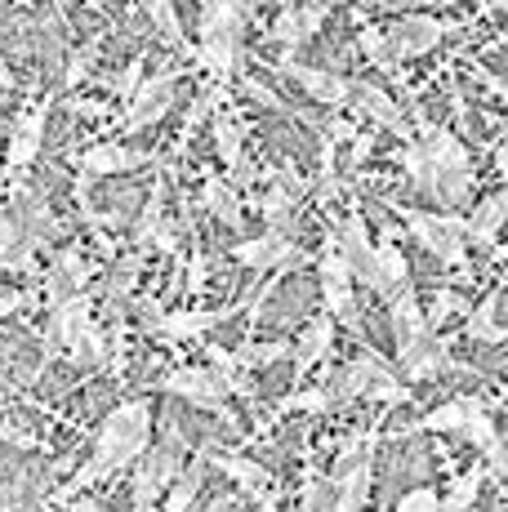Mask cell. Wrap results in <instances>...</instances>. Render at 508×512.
I'll return each mask as SVG.
<instances>
[{
    "instance_id": "cell-1",
    "label": "cell",
    "mask_w": 508,
    "mask_h": 512,
    "mask_svg": "<svg viewBox=\"0 0 508 512\" xmlns=\"http://www.w3.org/2000/svg\"><path fill=\"white\" fill-rule=\"evenodd\" d=\"M152 446V401L148 397H130L103 419V428L94 432V455L67 477V486L58 490V504L76 499L81 490L99 486V481L116 477V472L134 468L143 459V450Z\"/></svg>"
},
{
    "instance_id": "cell-2",
    "label": "cell",
    "mask_w": 508,
    "mask_h": 512,
    "mask_svg": "<svg viewBox=\"0 0 508 512\" xmlns=\"http://www.w3.org/2000/svg\"><path fill=\"white\" fill-rule=\"evenodd\" d=\"M410 228V241H419L442 268L468 272V236H464V214L455 210H419V205H393Z\"/></svg>"
},
{
    "instance_id": "cell-3",
    "label": "cell",
    "mask_w": 508,
    "mask_h": 512,
    "mask_svg": "<svg viewBox=\"0 0 508 512\" xmlns=\"http://www.w3.org/2000/svg\"><path fill=\"white\" fill-rule=\"evenodd\" d=\"M451 32H455V23H442L433 14H402L397 23L384 27V63H379V72L402 76V63L433 54Z\"/></svg>"
},
{
    "instance_id": "cell-4",
    "label": "cell",
    "mask_w": 508,
    "mask_h": 512,
    "mask_svg": "<svg viewBox=\"0 0 508 512\" xmlns=\"http://www.w3.org/2000/svg\"><path fill=\"white\" fill-rule=\"evenodd\" d=\"M94 330H99L94 294L81 290V294H72V299H63L58 308H50V326H45V361H50L58 348H67L76 361H81V348Z\"/></svg>"
},
{
    "instance_id": "cell-5",
    "label": "cell",
    "mask_w": 508,
    "mask_h": 512,
    "mask_svg": "<svg viewBox=\"0 0 508 512\" xmlns=\"http://www.w3.org/2000/svg\"><path fill=\"white\" fill-rule=\"evenodd\" d=\"M156 388L188 401V406H197V410H210V415H219L223 423H237V415H232V406H228V388H223V379L210 366H179L165 374Z\"/></svg>"
},
{
    "instance_id": "cell-6",
    "label": "cell",
    "mask_w": 508,
    "mask_h": 512,
    "mask_svg": "<svg viewBox=\"0 0 508 512\" xmlns=\"http://www.w3.org/2000/svg\"><path fill=\"white\" fill-rule=\"evenodd\" d=\"M317 277H321V299H326V317L344 321V326L357 330V281L348 272L344 254L335 250V241H326V250L317 254Z\"/></svg>"
},
{
    "instance_id": "cell-7",
    "label": "cell",
    "mask_w": 508,
    "mask_h": 512,
    "mask_svg": "<svg viewBox=\"0 0 508 512\" xmlns=\"http://www.w3.org/2000/svg\"><path fill=\"white\" fill-rule=\"evenodd\" d=\"M232 259L241 268H254V272H290L304 263V250H299L295 236H277V232H259V236H241L232 245Z\"/></svg>"
},
{
    "instance_id": "cell-8",
    "label": "cell",
    "mask_w": 508,
    "mask_h": 512,
    "mask_svg": "<svg viewBox=\"0 0 508 512\" xmlns=\"http://www.w3.org/2000/svg\"><path fill=\"white\" fill-rule=\"evenodd\" d=\"M174 94H179V72H156V76H143V85L134 90V98L125 107L130 112L121 116V130L125 134H139V130H148V125H156L165 112L174 107Z\"/></svg>"
},
{
    "instance_id": "cell-9",
    "label": "cell",
    "mask_w": 508,
    "mask_h": 512,
    "mask_svg": "<svg viewBox=\"0 0 508 512\" xmlns=\"http://www.w3.org/2000/svg\"><path fill=\"white\" fill-rule=\"evenodd\" d=\"M419 156H424V165H428V174H473V156H468V147L459 143V134L451 130H442V125H433V121H419ZM428 179V183H433ZM428 192V187H424Z\"/></svg>"
},
{
    "instance_id": "cell-10",
    "label": "cell",
    "mask_w": 508,
    "mask_h": 512,
    "mask_svg": "<svg viewBox=\"0 0 508 512\" xmlns=\"http://www.w3.org/2000/svg\"><path fill=\"white\" fill-rule=\"evenodd\" d=\"M397 366H402V374L410 383H424V379H433V374H442L451 366V343H446L437 330H424L419 339L397 343Z\"/></svg>"
},
{
    "instance_id": "cell-11",
    "label": "cell",
    "mask_w": 508,
    "mask_h": 512,
    "mask_svg": "<svg viewBox=\"0 0 508 512\" xmlns=\"http://www.w3.org/2000/svg\"><path fill=\"white\" fill-rule=\"evenodd\" d=\"M281 72L290 76V81L304 90L312 103L321 107H348V94H353V81L339 72H330V67H312V63H299V58H290V63H281Z\"/></svg>"
},
{
    "instance_id": "cell-12",
    "label": "cell",
    "mask_w": 508,
    "mask_h": 512,
    "mask_svg": "<svg viewBox=\"0 0 508 512\" xmlns=\"http://www.w3.org/2000/svg\"><path fill=\"white\" fill-rule=\"evenodd\" d=\"M241 36L246 27H201L197 32V54L219 81H232L241 67Z\"/></svg>"
},
{
    "instance_id": "cell-13",
    "label": "cell",
    "mask_w": 508,
    "mask_h": 512,
    "mask_svg": "<svg viewBox=\"0 0 508 512\" xmlns=\"http://www.w3.org/2000/svg\"><path fill=\"white\" fill-rule=\"evenodd\" d=\"M205 459H210L223 477L237 481L263 512H277V486H272V477H268L263 464H254V459H246V455H205Z\"/></svg>"
},
{
    "instance_id": "cell-14",
    "label": "cell",
    "mask_w": 508,
    "mask_h": 512,
    "mask_svg": "<svg viewBox=\"0 0 508 512\" xmlns=\"http://www.w3.org/2000/svg\"><path fill=\"white\" fill-rule=\"evenodd\" d=\"M348 107L370 125H384V130H397V134H410L406 130V112L397 107V98L375 81H353V94H348Z\"/></svg>"
},
{
    "instance_id": "cell-15",
    "label": "cell",
    "mask_w": 508,
    "mask_h": 512,
    "mask_svg": "<svg viewBox=\"0 0 508 512\" xmlns=\"http://www.w3.org/2000/svg\"><path fill=\"white\" fill-rule=\"evenodd\" d=\"M45 116H50V103L23 112L14 125H9V147H5V165L9 170H27V165L41 156L45 147Z\"/></svg>"
},
{
    "instance_id": "cell-16",
    "label": "cell",
    "mask_w": 508,
    "mask_h": 512,
    "mask_svg": "<svg viewBox=\"0 0 508 512\" xmlns=\"http://www.w3.org/2000/svg\"><path fill=\"white\" fill-rule=\"evenodd\" d=\"M139 165H148V156L125 143H94L76 156L81 183H94V179H103V174H130V170H139Z\"/></svg>"
},
{
    "instance_id": "cell-17",
    "label": "cell",
    "mask_w": 508,
    "mask_h": 512,
    "mask_svg": "<svg viewBox=\"0 0 508 512\" xmlns=\"http://www.w3.org/2000/svg\"><path fill=\"white\" fill-rule=\"evenodd\" d=\"M330 490H335V512H366L375 490V450H366L348 472L330 477Z\"/></svg>"
},
{
    "instance_id": "cell-18",
    "label": "cell",
    "mask_w": 508,
    "mask_h": 512,
    "mask_svg": "<svg viewBox=\"0 0 508 512\" xmlns=\"http://www.w3.org/2000/svg\"><path fill=\"white\" fill-rule=\"evenodd\" d=\"M223 317H228V312H219V308H179V312H156L148 326L161 330L165 339H201V334L214 330Z\"/></svg>"
},
{
    "instance_id": "cell-19",
    "label": "cell",
    "mask_w": 508,
    "mask_h": 512,
    "mask_svg": "<svg viewBox=\"0 0 508 512\" xmlns=\"http://www.w3.org/2000/svg\"><path fill=\"white\" fill-rule=\"evenodd\" d=\"M330 348H335V321L321 312L317 321H308V330L299 334V343H295V383L304 379L312 366H321V361L330 357Z\"/></svg>"
},
{
    "instance_id": "cell-20",
    "label": "cell",
    "mask_w": 508,
    "mask_h": 512,
    "mask_svg": "<svg viewBox=\"0 0 508 512\" xmlns=\"http://www.w3.org/2000/svg\"><path fill=\"white\" fill-rule=\"evenodd\" d=\"M504 214H508V196H504V192H491L482 205H473V214H464V236H468V245H486V250H491L495 236H500Z\"/></svg>"
},
{
    "instance_id": "cell-21",
    "label": "cell",
    "mask_w": 508,
    "mask_h": 512,
    "mask_svg": "<svg viewBox=\"0 0 508 512\" xmlns=\"http://www.w3.org/2000/svg\"><path fill=\"white\" fill-rule=\"evenodd\" d=\"M210 450H201V455H192L188 464H183V472L174 477V486L165 490V499H161V512H188L192 504H197V495H201V481H205V468H210Z\"/></svg>"
},
{
    "instance_id": "cell-22",
    "label": "cell",
    "mask_w": 508,
    "mask_h": 512,
    "mask_svg": "<svg viewBox=\"0 0 508 512\" xmlns=\"http://www.w3.org/2000/svg\"><path fill=\"white\" fill-rule=\"evenodd\" d=\"M201 196H205V210L214 214L219 223H228L232 232H241V223H246V210H241V192L232 187L223 174H210L201 187Z\"/></svg>"
},
{
    "instance_id": "cell-23",
    "label": "cell",
    "mask_w": 508,
    "mask_h": 512,
    "mask_svg": "<svg viewBox=\"0 0 508 512\" xmlns=\"http://www.w3.org/2000/svg\"><path fill=\"white\" fill-rule=\"evenodd\" d=\"M388 312H393V339L406 343V339H419L424 330H433L424 321V303H419L415 285H402V290L388 299Z\"/></svg>"
},
{
    "instance_id": "cell-24",
    "label": "cell",
    "mask_w": 508,
    "mask_h": 512,
    "mask_svg": "<svg viewBox=\"0 0 508 512\" xmlns=\"http://www.w3.org/2000/svg\"><path fill=\"white\" fill-rule=\"evenodd\" d=\"M495 317H500V290H491L473 312H468L464 334H468L473 343H504V339H508V330H504Z\"/></svg>"
},
{
    "instance_id": "cell-25",
    "label": "cell",
    "mask_w": 508,
    "mask_h": 512,
    "mask_svg": "<svg viewBox=\"0 0 508 512\" xmlns=\"http://www.w3.org/2000/svg\"><path fill=\"white\" fill-rule=\"evenodd\" d=\"M214 147H219V156H223V174H232L246 161V130H241L237 116H228V112L214 116Z\"/></svg>"
},
{
    "instance_id": "cell-26",
    "label": "cell",
    "mask_w": 508,
    "mask_h": 512,
    "mask_svg": "<svg viewBox=\"0 0 508 512\" xmlns=\"http://www.w3.org/2000/svg\"><path fill=\"white\" fill-rule=\"evenodd\" d=\"M165 192H170V179H165V170H156L152 192H148V205H143L139 223H134V250H148L152 232L161 228V219H165Z\"/></svg>"
},
{
    "instance_id": "cell-27",
    "label": "cell",
    "mask_w": 508,
    "mask_h": 512,
    "mask_svg": "<svg viewBox=\"0 0 508 512\" xmlns=\"http://www.w3.org/2000/svg\"><path fill=\"white\" fill-rule=\"evenodd\" d=\"M143 259H148V250H134V245L116 254V268H112V277H107V299L112 303H125L134 294L139 272H143Z\"/></svg>"
},
{
    "instance_id": "cell-28",
    "label": "cell",
    "mask_w": 508,
    "mask_h": 512,
    "mask_svg": "<svg viewBox=\"0 0 508 512\" xmlns=\"http://www.w3.org/2000/svg\"><path fill=\"white\" fill-rule=\"evenodd\" d=\"M482 486H486V468L482 464H473L468 472H459V477L451 481V490L442 495V512H468L477 504V495H482Z\"/></svg>"
},
{
    "instance_id": "cell-29",
    "label": "cell",
    "mask_w": 508,
    "mask_h": 512,
    "mask_svg": "<svg viewBox=\"0 0 508 512\" xmlns=\"http://www.w3.org/2000/svg\"><path fill=\"white\" fill-rule=\"evenodd\" d=\"M477 406V397H455V401H442V406H433L424 419L415 423L419 432H459L468 419V410Z\"/></svg>"
},
{
    "instance_id": "cell-30",
    "label": "cell",
    "mask_w": 508,
    "mask_h": 512,
    "mask_svg": "<svg viewBox=\"0 0 508 512\" xmlns=\"http://www.w3.org/2000/svg\"><path fill=\"white\" fill-rule=\"evenodd\" d=\"M143 9L152 14V27L161 32V41L170 49H183V54H188V36H183V23H179L174 0H143Z\"/></svg>"
},
{
    "instance_id": "cell-31",
    "label": "cell",
    "mask_w": 508,
    "mask_h": 512,
    "mask_svg": "<svg viewBox=\"0 0 508 512\" xmlns=\"http://www.w3.org/2000/svg\"><path fill=\"white\" fill-rule=\"evenodd\" d=\"M326 415V410H335V401H330V392H326V383L321 388H295V392H286V397L277 401V415Z\"/></svg>"
},
{
    "instance_id": "cell-32",
    "label": "cell",
    "mask_w": 508,
    "mask_h": 512,
    "mask_svg": "<svg viewBox=\"0 0 508 512\" xmlns=\"http://www.w3.org/2000/svg\"><path fill=\"white\" fill-rule=\"evenodd\" d=\"M143 76H148V58L139 54V58H130V63L121 67V72L103 76V90H107V94H116V98H121V103H130L134 90H139V85H143Z\"/></svg>"
},
{
    "instance_id": "cell-33",
    "label": "cell",
    "mask_w": 508,
    "mask_h": 512,
    "mask_svg": "<svg viewBox=\"0 0 508 512\" xmlns=\"http://www.w3.org/2000/svg\"><path fill=\"white\" fill-rule=\"evenodd\" d=\"M459 312H473V303H468L464 294H455L451 285H442V290L433 294V303H428V308H424V321L437 330V326H446V321H451V317H459Z\"/></svg>"
},
{
    "instance_id": "cell-34",
    "label": "cell",
    "mask_w": 508,
    "mask_h": 512,
    "mask_svg": "<svg viewBox=\"0 0 508 512\" xmlns=\"http://www.w3.org/2000/svg\"><path fill=\"white\" fill-rule=\"evenodd\" d=\"M232 357H237V366L250 374V370H263V366H272V361L290 357V343H246V348H237Z\"/></svg>"
},
{
    "instance_id": "cell-35",
    "label": "cell",
    "mask_w": 508,
    "mask_h": 512,
    "mask_svg": "<svg viewBox=\"0 0 508 512\" xmlns=\"http://www.w3.org/2000/svg\"><path fill=\"white\" fill-rule=\"evenodd\" d=\"M50 263H54L58 272H63L67 281L76 285V290H85V281H90V272H94L90 263H85V254L76 250V245H63V250H54V259H50Z\"/></svg>"
},
{
    "instance_id": "cell-36",
    "label": "cell",
    "mask_w": 508,
    "mask_h": 512,
    "mask_svg": "<svg viewBox=\"0 0 508 512\" xmlns=\"http://www.w3.org/2000/svg\"><path fill=\"white\" fill-rule=\"evenodd\" d=\"M393 512H442V495H437L433 486H415V490H406V495L397 499Z\"/></svg>"
},
{
    "instance_id": "cell-37",
    "label": "cell",
    "mask_w": 508,
    "mask_h": 512,
    "mask_svg": "<svg viewBox=\"0 0 508 512\" xmlns=\"http://www.w3.org/2000/svg\"><path fill=\"white\" fill-rule=\"evenodd\" d=\"M94 49H99V41H90L85 49H76L72 63H67V76H63V90H76V85L90 76V63H94Z\"/></svg>"
},
{
    "instance_id": "cell-38",
    "label": "cell",
    "mask_w": 508,
    "mask_h": 512,
    "mask_svg": "<svg viewBox=\"0 0 508 512\" xmlns=\"http://www.w3.org/2000/svg\"><path fill=\"white\" fill-rule=\"evenodd\" d=\"M36 303H41V290H9V294H0V321L14 317V312H23V308H36Z\"/></svg>"
},
{
    "instance_id": "cell-39",
    "label": "cell",
    "mask_w": 508,
    "mask_h": 512,
    "mask_svg": "<svg viewBox=\"0 0 508 512\" xmlns=\"http://www.w3.org/2000/svg\"><path fill=\"white\" fill-rule=\"evenodd\" d=\"M179 236H183V223H174V219H161V228L152 232V241L161 254H179Z\"/></svg>"
},
{
    "instance_id": "cell-40",
    "label": "cell",
    "mask_w": 508,
    "mask_h": 512,
    "mask_svg": "<svg viewBox=\"0 0 508 512\" xmlns=\"http://www.w3.org/2000/svg\"><path fill=\"white\" fill-rule=\"evenodd\" d=\"M18 245H23V232H18V223L9 219V214H0V268L14 259Z\"/></svg>"
},
{
    "instance_id": "cell-41",
    "label": "cell",
    "mask_w": 508,
    "mask_h": 512,
    "mask_svg": "<svg viewBox=\"0 0 508 512\" xmlns=\"http://www.w3.org/2000/svg\"><path fill=\"white\" fill-rule=\"evenodd\" d=\"M348 143H353V152H348V170H357V165L375 152V134H370V125H366V130H353V139Z\"/></svg>"
},
{
    "instance_id": "cell-42",
    "label": "cell",
    "mask_w": 508,
    "mask_h": 512,
    "mask_svg": "<svg viewBox=\"0 0 508 512\" xmlns=\"http://www.w3.org/2000/svg\"><path fill=\"white\" fill-rule=\"evenodd\" d=\"M241 85H246V94H250V98H259L263 107H277V112H286V103H281V98H277V94L268 90V85L259 81V76H246V81H241Z\"/></svg>"
},
{
    "instance_id": "cell-43",
    "label": "cell",
    "mask_w": 508,
    "mask_h": 512,
    "mask_svg": "<svg viewBox=\"0 0 508 512\" xmlns=\"http://www.w3.org/2000/svg\"><path fill=\"white\" fill-rule=\"evenodd\" d=\"M201 290H205V254L192 250V259H188V294H201Z\"/></svg>"
},
{
    "instance_id": "cell-44",
    "label": "cell",
    "mask_w": 508,
    "mask_h": 512,
    "mask_svg": "<svg viewBox=\"0 0 508 512\" xmlns=\"http://www.w3.org/2000/svg\"><path fill=\"white\" fill-rule=\"evenodd\" d=\"M67 112H76V116H107V103H99V98H67Z\"/></svg>"
},
{
    "instance_id": "cell-45",
    "label": "cell",
    "mask_w": 508,
    "mask_h": 512,
    "mask_svg": "<svg viewBox=\"0 0 508 512\" xmlns=\"http://www.w3.org/2000/svg\"><path fill=\"white\" fill-rule=\"evenodd\" d=\"M67 512H107V508L90 504V499H67Z\"/></svg>"
},
{
    "instance_id": "cell-46",
    "label": "cell",
    "mask_w": 508,
    "mask_h": 512,
    "mask_svg": "<svg viewBox=\"0 0 508 512\" xmlns=\"http://www.w3.org/2000/svg\"><path fill=\"white\" fill-rule=\"evenodd\" d=\"M0 85H14V72H9L5 63H0Z\"/></svg>"
},
{
    "instance_id": "cell-47",
    "label": "cell",
    "mask_w": 508,
    "mask_h": 512,
    "mask_svg": "<svg viewBox=\"0 0 508 512\" xmlns=\"http://www.w3.org/2000/svg\"><path fill=\"white\" fill-rule=\"evenodd\" d=\"M0 214H5V165H0Z\"/></svg>"
},
{
    "instance_id": "cell-48",
    "label": "cell",
    "mask_w": 508,
    "mask_h": 512,
    "mask_svg": "<svg viewBox=\"0 0 508 512\" xmlns=\"http://www.w3.org/2000/svg\"><path fill=\"white\" fill-rule=\"evenodd\" d=\"M491 5H495V9H504V5H508V0H491Z\"/></svg>"
},
{
    "instance_id": "cell-49",
    "label": "cell",
    "mask_w": 508,
    "mask_h": 512,
    "mask_svg": "<svg viewBox=\"0 0 508 512\" xmlns=\"http://www.w3.org/2000/svg\"><path fill=\"white\" fill-rule=\"evenodd\" d=\"M18 5H27V0H18Z\"/></svg>"
}]
</instances>
